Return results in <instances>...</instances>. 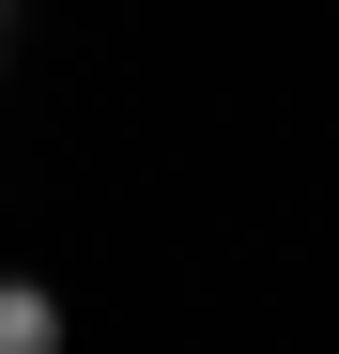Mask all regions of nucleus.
Instances as JSON below:
<instances>
[{
  "label": "nucleus",
  "mask_w": 339,
  "mask_h": 354,
  "mask_svg": "<svg viewBox=\"0 0 339 354\" xmlns=\"http://www.w3.org/2000/svg\"><path fill=\"white\" fill-rule=\"evenodd\" d=\"M0 354H62V292L46 277H0Z\"/></svg>",
  "instance_id": "nucleus-1"
},
{
  "label": "nucleus",
  "mask_w": 339,
  "mask_h": 354,
  "mask_svg": "<svg viewBox=\"0 0 339 354\" xmlns=\"http://www.w3.org/2000/svg\"><path fill=\"white\" fill-rule=\"evenodd\" d=\"M0 31H16V0H0Z\"/></svg>",
  "instance_id": "nucleus-2"
}]
</instances>
